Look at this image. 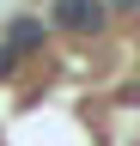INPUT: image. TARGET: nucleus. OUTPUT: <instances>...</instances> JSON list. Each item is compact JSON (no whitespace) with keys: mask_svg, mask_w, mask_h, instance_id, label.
<instances>
[{"mask_svg":"<svg viewBox=\"0 0 140 146\" xmlns=\"http://www.w3.org/2000/svg\"><path fill=\"white\" fill-rule=\"evenodd\" d=\"M6 67H12V49H6V43H0V73H6Z\"/></svg>","mask_w":140,"mask_h":146,"instance_id":"3","label":"nucleus"},{"mask_svg":"<svg viewBox=\"0 0 140 146\" xmlns=\"http://www.w3.org/2000/svg\"><path fill=\"white\" fill-rule=\"evenodd\" d=\"M0 43H6L12 55H19V49H37L43 43V18H12V31L0 36Z\"/></svg>","mask_w":140,"mask_h":146,"instance_id":"2","label":"nucleus"},{"mask_svg":"<svg viewBox=\"0 0 140 146\" xmlns=\"http://www.w3.org/2000/svg\"><path fill=\"white\" fill-rule=\"evenodd\" d=\"M55 25L61 31H98L104 25V0H55Z\"/></svg>","mask_w":140,"mask_h":146,"instance_id":"1","label":"nucleus"},{"mask_svg":"<svg viewBox=\"0 0 140 146\" xmlns=\"http://www.w3.org/2000/svg\"><path fill=\"white\" fill-rule=\"evenodd\" d=\"M110 6H140V0H110Z\"/></svg>","mask_w":140,"mask_h":146,"instance_id":"4","label":"nucleus"}]
</instances>
